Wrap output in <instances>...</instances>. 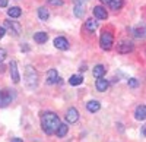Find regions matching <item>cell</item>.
<instances>
[{"label": "cell", "mask_w": 146, "mask_h": 142, "mask_svg": "<svg viewBox=\"0 0 146 142\" xmlns=\"http://www.w3.org/2000/svg\"><path fill=\"white\" fill-rule=\"evenodd\" d=\"M2 72H5V66L0 63V73H2Z\"/></svg>", "instance_id": "cell-31"}, {"label": "cell", "mask_w": 146, "mask_h": 142, "mask_svg": "<svg viewBox=\"0 0 146 142\" xmlns=\"http://www.w3.org/2000/svg\"><path fill=\"white\" fill-rule=\"evenodd\" d=\"M60 126V119L56 113H44L42 117H41V127L42 131L47 133V135H53L57 132V129Z\"/></svg>", "instance_id": "cell-1"}, {"label": "cell", "mask_w": 146, "mask_h": 142, "mask_svg": "<svg viewBox=\"0 0 146 142\" xmlns=\"http://www.w3.org/2000/svg\"><path fill=\"white\" fill-rule=\"evenodd\" d=\"M38 16H40L41 21H47L48 16H50V13H48V10H47L45 7H40V9H38Z\"/></svg>", "instance_id": "cell-24"}, {"label": "cell", "mask_w": 146, "mask_h": 142, "mask_svg": "<svg viewBox=\"0 0 146 142\" xmlns=\"http://www.w3.org/2000/svg\"><path fill=\"white\" fill-rule=\"evenodd\" d=\"M113 43H114L113 34H111V32H108V31H104V32L101 34V38H100L101 49H102V50H111Z\"/></svg>", "instance_id": "cell-3"}, {"label": "cell", "mask_w": 146, "mask_h": 142, "mask_svg": "<svg viewBox=\"0 0 146 142\" xmlns=\"http://www.w3.org/2000/svg\"><path fill=\"white\" fill-rule=\"evenodd\" d=\"M85 28H86L88 31L94 32L96 28H98V22H96L95 19H88L86 22H85Z\"/></svg>", "instance_id": "cell-20"}, {"label": "cell", "mask_w": 146, "mask_h": 142, "mask_svg": "<svg viewBox=\"0 0 146 142\" xmlns=\"http://www.w3.org/2000/svg\"><path fill=\"white\" fill-rule=\"evenodd\" d=\"M12 141H13V142H21L22 139H19V138H13V139H12Z\"/></svg>", "instance_id": "cell-32"}, {"label": "cell", "mask_w": 146, "mask_h": 142, "mask_svg": "<svg viewBox=\"0 0 146 142\" xmlns=\"http://www.w3.org/2000/svg\"><path fill=\"white\" fill-rule=\"evenodd\" d=\"M86 109H88L89 113H96V111L101 109V104L96 101V100H92V101H89V103L86 104Z\"/></svg>", "instance_id": "cell-16"}, {"label": "cell", "mask_w": 146, "mask_h": 142, "mask_svg": "<svg viewBox=\"0 0 146 142\" xmlns=\"http://www.w3.org/2000/svg\"><path fill=\"white\" fill-rule=\"evenodd\" d=\"M137 85H139L137 79H135V78H130V79H129V87H130V88H136Z\"/></svg>", "instance_id": "cell-25"}, {"label": "cell", "mask_w": 146, "mask_h": 142, "mask_svg": "<svg viewBox=\"0 0 146 142\" xmlns=\"http://www.w3.org/2000/svg\"><path fill=\"white\" fill-rule=\"evenodd\" d=\"M5 34H6V28L5 27H0V40L5 37Z\"/></svg>", "instance_id": "cell-28"}, {"label": "cell", "mask_w": 146, "mask_h": 142, "mask_svg": "<svg viewBox=\"0 0 146 142\" xmlns=\"http://www.w3.org/2000/svg\"><path fill=\"white\" fill-rule=\"evenodd\" d=\"M142 135H143V136H146V125L142 127Z\"/></svg>", "instance_id": "cell-30"}, {"label": "cell", "mask_w": 146, "mask_h": 142, "mask_svg": "<svg viewBox=\"0 0 146 142\" xmlns=\"http://www.w3.org/2000/svg\"><path fill=\"white\" fill-rule=\"evenodd\" d=\"M58 73H57V70L56 69H50L47 72V76H45V84L47 85H54L57 84V81H58Z\"/></svg>", "instance_id": "cell-6"}, {"label": "cell", "mask_w": 146, "mask_h": 142, "mask_svg": "<svg viewBox=\"0 0 146 142\" xmlns=\"http://www.w3.org/2000/svg\"><path fill=\"white\" fill-rule=\"evenodd\" d=\"M135 37L136 38H146V25H139L136 29H135Z\"/></svg>", "instance_id": "cell-18"}, {"label": "cell", "mask_w": 146, "mask_h": 142, "mask_svg": "<svg viewBox=\"0 0 146 142\" xmlns=\"http://www.w3.org/2000/svg\"><path fill=\"white\" fill-rule=\"evenodd\" d=\"M7 15H9L10 18H19V16L22 15V10H21V7H18V6L10 7V9L7 10Z\"/></svg>", "instance_id": "cell-21"}, {"label": "cell", "mask_w": 146, "mask_h": 142, "mask_svg": "<svg viewBox=\"0 0 146 142\" xmlns=\"http://www.w3.org/2000/svg\"><path fill=\"white\" fill-rule=\"evenodd\" d=\"M23 79H25L27 87L31 88V89L36 88V85H38V75H36L35 69H34L32 66H27L25 75H23Z\"/></svg>", "instance_id": "cell-2"}, {"label": "cell", "mask_w": 146, "mask_h": 142, "mask_svg": "<svg viewBox=\"0 0 146 142\" xmlns=\"http://www.w3.org/2000/svg\"><path fill=\"white\" fill-rule=\"evenodd\" d=\"M47 40H48V35H47L45 32H35V34H34V41H35V43L44 44V43H47Z\"/></svg>", "instance_id": "cell-15"}, {"label": "cell", "mask_w": 146, "mask_h": 142, "mask_svg": "<svg viewBox=\"0 0 146 142\" xmlns=\"http://www.w3.org/2000/svg\"><path fill=\"white\" fill-rule=\"evenodd\" d=\"M47 2L51 6H62L63 5V0H47Z\"/></svg>", "instance_id": "cell-26"}, {"label": "cell", "mask_w": 146, "mask_h": 142, "mask_svg": "<svg viewBox=\"0 0 146 142\" xmlns=\"http://www.w3.org/2000/svg\"><path fill=\"white\" fill-rule=\"evenodd\" d=\"M67 131H69V127H67V125H64V123H60V126H58V129H57V132H56V135H57L58 138H63V136H66Z\"/></svg>", "instance_id": "cell-22"}, {"label": "cell", "mask_w": 146, "mask_h": 142, "mask_svg": "<svg viewBox=\"0 0 146 142\" xmlns=\"http://www.w3.org/2000/svg\"><path fill=\"white\" fill-rule=\"evenodd\" d=\"M101 2H104V3H110V0H101Z\"/></svg>", "instance_id": "cell-33"}, {"label": "cell", "mask_w": 146, "mask_h": 142, "mask_svg": "<svg viewBox=\"0 0 146 142\" xmlns=\"http://www.w3.org/2000/svg\"><path fill=\"white\" fill-rule=\"evenodd\" d=\"M133 49H135V47H133V44L130 41H121L117 45V51L121 53V54H127V53L133 51Z\"/></svg>", "instance_id": "cell-7"}, {"label": "cell", "mask_w": 146, "mask_h": 142, "mask_svg": "<svg viewBox=\"0 0 146 142\" xmlns=\"http://www.w3.org/2000/svg\"><path fill=\"white\" fill-rule=\"evenodd\" d=\"M108 5L113 10H118V9H121V6H123V0H110Z\"/></svg>", "instance_id": "cell-23"}, {"label": "cell", "mask_w": 146, "mask_h": 142, "mask_svg": "<svg viewBox=\"0 0 146 142\" xmlns=\"http://www.w3.org/2000/svg\"><path fill=\"white\" fill-rule=\"evenodd\" d=\"M135 117L137 120H145L146 119V105H143V104L139 105V107L136 109V111H135Z\"/></svg>", "instance_id": "cell-13"}, {"label": "cell", "mask_w": 146, "mask_h": 142, "mask_svg": "<svg viewBox=\"0 0 146 142\" xmlns=\"http://www.w3.org/2000/svg\"><path fill=\"white\" fill-rule=\"evenodd\" d=\"M54 45L58 50H67L69 49V41L64 37H57V38H54Z\"/></svg>", "instance_id": "cell-10"}, {"label": "cell", "mask_w": 146, "mask_h": 142, "mask_svg": "<svg viewBox=\"0 0 146 142\" xmlns=\"http://www.w3.org/2000/svg\"><path fill=\"white\" fill-rule=\"evenodd\" d=\"M5 28H6L9 32L13 34L15 37H18V35L21 34V23H19V22H15V21H9V19H6V21H5Z\"/></svg>", "instance_id": "cell-5"}, {"label": "cell", "mask_w": 146, "mask_h": 142, "mask_svg": "<svg viewBox=\"0 0 146 142\" xmlns=\"http://www.w3.org/2000/svg\"><path fill=\"white\" fill-rule=\"evenodd\" d=\"M105 72H107V69H105L102 65H96V66L94 67V70H92V73H94V76H95L96 79L101 78V76H104Z\"/></svg>", "instance_id": "cell-17"}, {"label": "cell", "mask_w": 146, "mask_h": 142, "mask_svg": "<svg viewBox=\"0 0 146 142\" xmlns=\"http://www.w3.org/2000/svg\"><path fill=\"white\" fill-rule=\"evenodd\" d=\"M85 12H86V7L82 3V0H78L76 5H75V16L76 18H83L85 16Z\"/></svg>", "instance_id": "cell-11"}, {"label": "cell", "mask_w": 146, "mask_h": 142, "mask_svg": "<svg viewBox=\"0 0 146 142\" xmlns=\"http://www.w3.org/2000/svg\"><path fill=\"white\" fill-rule=\"evenodd\" d=\"M94 16L96 19H107L108 18V13H107V10L102 6H95L94 7Z\"/></svg>", "instance_id": "cell-12"}, {"label": "cell", "mask_w": 146, "mask_h": 142, "mask_svg": "<svg viewBox=\"0 0 146 142\" xmlns=\"http://www.w3.org/2000/svg\"><path fill=\"white\" fill-rule=\"evenodd\" d=\"M13 100V91H9V89H3L0 91V107H7V105L12 103Z\"/></svg>", "instance_id": "cell-4"}, {"label": "cell", "mask_w": 146, "mask_h": 142, "mask_svg": "<svg viewBox=\"0 0 146 142\" xmlns=\"http://www.w3.org/2000/svg\"><path fill=\"white\" fill-rule=\"evenodd\" d=\"M82 82H83V76H82V75H73V76H70V79H69V84L73 85V87L80 85Z\"/></svg>", "instance_id": "cell-19"}, {"label": "cell", "mask_w": 146, "mask_h": 142, "mask_svg": "<svg viewBox=\"0 0 146 142\" xmlns=\"http://www.w3.org/2000/svg\"><path fill=\"white\" fill-rule=\"evenodd\" d=\"M9 67H10V78H12V81H13L15 84H19V82H21V76H19V70H18L16 62H10Z\"/></svg>", "instance_id": "cell-8"}, {"label": "cell", "mask_w": 146, "mask_h": 142, "mask_svg": "<svg viewBox=\"0 0 146 142\" xmlns=\"http://www.w3.org/2000/svg\"><path fill=\"white\" fill-rule=\"evenodd\" d=\"M5 57H6V50L5 49H0V63L5 60Z\"/></svg>", "instance_id": "cell-27"}, {"label": "cell", "mask_w": 146, "mask_h": 142, "mask_svg": "<svg viewBox=\"0 0 146 142\" xmlns=\"http://www.w3.org/2000/svg\"><path fill=\"white\" fill-rule=\"evenodd\" d=\"M7 6V0H0V7H6Z\"/></svg>", "instance_id": "cell-29"}, {"label": "cell", "mask_w": 146, "mask_h": 142, "mask_svg": "<svg viewBox=\"0 0 146 142\" xmlns=\"http://www.w3.org/2000/svg\"><path fill=\"white\" fill-rule=\"evenodd\" d=\"M78 119H79L78 110H76L75 107H70V109L66 111V122H67V123H75V122H78Z\"/></svg>", "instance_id": "cell-9"}, {"label": "cell", "mask_w": 146, "mask_h": 142, "mask_svg": "<svg viewBox=\"0 0 146 142\" xmlns=\"http://www.w3.org/2000/svg\"><path fill=\"white\" fill-rule=\"evenodd\" d=\"M108 85H110V82H108L107 79H104L102 76H101V78H98V81H96V84H95L96 89H98L100 92H104V91L108 88Z\"/></svg>", "instance_id": "cell-14"}]
</instances>
